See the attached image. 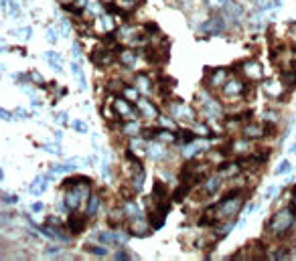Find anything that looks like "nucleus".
Instances as JSON below:
<instances>
[{"mask_svg": "<svg viewBox=\"0 0 296 261\" xmlns=\"http://www.w3.org/2000/svg\"><path fill=\"white\" fill-rule=\"evenodd\" d=\"M294 225H296V211L292 206H286V208H282V211L272 215V219L266 225V231L274 237H284Z\"/></svg>", "mask_w": 296, "mask_h": 261, "instance_id": "obj_1", "label": "nucleus"}, {"mask_svg": "<svg viewBox=\"0 0 296 261\" xmlns=\"http://www.w3.org/2000/svg\"><path fill=\"white\" fill-rule=\"evenodd\" d=\"M245 91H248V85H245L241 79H237V77H233V79H227L225 81V85H223V97L225 99H239Z\"/></svg>", "mask_w": 296, "mask_h": 261, "instance_id": "obj_2", "label": "nucleus"}, {"mask_svg": "<svg viewBox=\"0 0 296 261\" xmlns=\"http://www.w3.org/2000/svg\"><path fill=\"white\" fill-rule=\"evenodd\" d=\"M114 61V55H112V51L102 47V49H95L93 53H91V63L95 67H108L110 63Z\"/></svg>", "mask_w": 296, "mask_h": 261, "instance_id": "obj_3", "label": "nucleus"}, {"mask_svg": "<svg viewBox=\"0 0 296 261\" xmlns=\"http://www.w3.org/2000/svg\"><path fill=\"white\" fill-rule=\"evenodd\" d=\"M241 71L250 81H260L262 79V65L258 61H245L241 63Z\"/></svg>", "mask_w": 296, "mask_h": 261, "instance_id": "obj_4", "label": "nucleus"}, {"mask_svg": "<svg viewBox=\"0 0 296 261\" xmlns=\"http://www.w3.org/2000/svg\"><path fill=\"white\" fill-rule=\"evenodd\" d=\"M221 9H223V13L227 15V19H229L231 23H239L241 17H243V9H241V5L233 3V0H225V5H223Z\"/></svg>", "mask_w": 296, "mask_h": 261, "instance_id": "obj_5", "label": "nucleus"}, {"mask_svg": "<svg viewBox=\"0 0 296 261\" xmlns=\"http://www.w3.org/2000/svg\"><path fill=\"white\" fill-rule=\"evenodd\" d=\"M243 132V138H248V140H260L266 136V126H260V124H243L241 128Z\"/></svg>", "mask_w": 296, "mask_h": 261, "instance_id": "obj_6", "label": "nucleus"}, {"mask_svg": "<svg viewBox=\"0 0 296 261\" xmlns=\"http://www.w3.org/2000/svg\"><path fill=\"white\" fill-rule=\"evenodd\" d=\"M223 29H225V23L219 15H213L205 25H201V31L207 33V35H219Z\"/></svg>", "mask_w": 296, "mask_h": 261, "instance_id": "obj_7", "label": "nucleus"}, {"mask_svg": "<svg viewBox=\"0 0 296 261\" xmlns=\"http://www.w3.org/2000/svg\"><path fill=\"white\" fill-rule=\"evenodd\" d=\"M85 217H81L79 213H71V217H69V221H67V227H69V231L73 233V235H79L83 229H85Z\"/></svg>", "mask_w": 296, "mask_h": 261, "instance_id": "obj_8", "label": "nucleus"}, {"mask_svg": "<svg viewBox=\"0 0 296 261\" xmlns=\"http://www.w3.org/2000/svg\"><path fill=\"white\" fill-rule=\"evenodd\" d=\"M225 81H227V71L219 67V69H215V71H213V75H211L205 83H207L211 89H215V87H223V85H225Z\"/></svg>", "mask_w": 296, "mask_h": 261, "instance_id": "obj_9", "label": "nucleus"}, {"mask_svg": "<svg viewBox=\"0 0 296 261\" xmlns=\"http://www.w3.org/2000/svg\"><path fill=\"white\" fill-rule=\"evenodd\" d=\"M169 198V188H167V184L165 182H161V180H157L155 182V188H153V200L155 202H165Z\"/></svg>", "mask_w": 296, "mask_h": 261, "instance_id": "obj_10", "label": "nucleus"}, {"mask_svg": "<svg viewBox=\"0 0 296 261\" xmlns=\"http://www.w3.org/2000/svg\"><path fill=\"white\" fill-rule=\"evenodd\" d=\"M173 87H175V79H173V77H161V79L157 81V89H159V93H161L163 97H169L171 91H173Z\"/></svg>", "mask_w": 296, "mask_h": 261, "instance_id": "obj_11", "label": "nucleus"}, {"mask_svg": "<svg viewBox=\"0 0 296 261\" xmlns=\"http://www.w3.org/2000/svg\"><path fill=\"white\" fill-rule=\"evenodd\" d=\"M146 225H148V223H142V221H132V223L128 225V233H130V235H136V237H144V235L151 233V229H148Z\"/></svg>", "mask_w": 296, "mask_h": 261, "instance_id": "obj_12", "label": "nucleus"}, {"mask_svg": "<svg viewBox=\"0 0 296 261\" xmlns=\"http://www.w3.org/2000/svg\"><path fill=\"white\" fill-rule=\"evenodd\" d=\"M282 81H276V79H268L266 83H264V89H266V95H270V97H278V95H282Z\"/></svg>", "mask_w": 296, "mask_h": 261, "instance_id": "obj_13", "label": "nucleus"}, {"mask_svg": "<svg viewBox=\"0 0 296 261\" xmlns=\"http://www.w3.org/2000/svg\"><path fill=\"white\" fill-rule=\"evenodd\" d=\"M282 85L288 87V89H294L296 87V67H290L286 71H282V77H280Z\"/></svg>", "mask_w": 296, "mask_h": 261, "instance_id": "obj_14", "label": "nucleus"}, {"mask_svg": "<svg viewBox=\"0 0 296 261\" xmlns=\"http://www.w3.org/2000/svg\"><path fill=\"white\" fill-rule=\"evenodd\" d=\"M221 186V176H209L207 180H205V194H215L217 192V188Z\"/></svg>", "mask_w": 296, "mask_h": 261, "instance_id": "obj_15", "label": "nucleus"}, {"mask_svg": "<svg viewBox=\"0 0 296 261\" xmlns=\"http://www.w3.org/2000/svg\"><path fill=\"white\" fill-rule=\"evenodd\" d=\"M114 110H116L120 116H132V112H134V108L130 106V103H126L124 99H116V101H114Z\"/></svg>", "mask_w": 296, "mask_h": 261, "instance_id": "obj_16", "label": "nucleus"}, {"mask_svg": "<svg viewBox=\"0 0 296 261\" xmlns=\"http://www.w3.org/2000/svg\"><path fill=\"white\" fill-rule=\"evenodd\" d=\"M191 188H193V184H191V182H183V180H181V186H179V188L173 192V200L181 202V200H183V198L189 194V190H191Z\"/></svg>", "mask_w": 296, "mask_h": 261, "instance_id": "obj_17", "label": "nucleus"}, {"mask_svg": "<svg viewBox=\"0 0 296 261\" xmlns=\"http://www.w3.org/2000/svg\"><path fill=\"white\" fill-rule=\"evenodd\" d=\"M100 204H102V198L100 196H89V206H87V215L91 217V215H95L97 211H100Z\"/></svg>", "mask_w": 296, "mask_h": 261, "instance_id": "obj_18", "label": "nucleus"}, {"mask_svg": "<svg viewBox=\"0 0 296 261\" xmlns=\"http://www.w3.org/2000/svg\"><path fill=\"white\" fill-rule=\"evenodd\" d=\"M47 180H49L47 176H43V178H37V180H35L33 184H31V192L39 196V194H41V192L45 190V186H47Z\"/></svg>", "mask_w": 296, "mask_h": 261, "instance_id": "obj_19", "label": "nucleus"}, {"mask_svg": "<svg viewBox=\"0 0 296 261\" xmlns=\"http://www.w3.org/2000/svg\"><path fill=\"white\" fill-rule=\"evenodd\" d=\"M256 7L260 11H268V9H274V7H280V0H254Z\"/></svg>", "mask_w": 296, "mask_h": 261, "instance_id": "obj_20", "label": "nucleus"}, {"mask_svg": "<svg viewBox=\"0 0 296 261\" xmlns=\"http://www.w3.org/2000/svg\"><path fill=\"white\" fill-rule=\"evenodd\" d=\"M120 55H122L120 59H122V63H124V65H128V67H132V65H134V59H136V57H134L132 51H122Z\"/></svg>", "mask_w": 296, "mask_h": 261, "instance_id": "obj_21", "label": "nucleus"}, {"mask_svg": "<svg viewBox=\"0 0 296 261\" xmlns=\"http://www.w3.org/2000/svg\"><path fill=\"white\" fill-rule=\"evenodd\" d=\"M47 59L51 61V67H53L55 71H59V69H61V65H59V61H61V59H59V55H57V53H53V51H49V53H47Z\"/></svg>", "mask_w": 296, "mask_h": 261, "instance_id": "obj_22", "label": "nucleus"}, {"mask_svg": "<svg viewBox=\"0 0 296 261\" xmlns=\"http://www.w3.org/2000/svg\"><path fill=\"white\" fill-rule=\"evenodd\" d=\"M290 162L288 160H282L280 164H278V168H276V174H286V172H290Z\"/></svg>", "mask_w": 296, "mask_h": 261, "instance_id": "obj_23", "label": "nucleus"}, {"mask_svg": "<svg viewBox=\"0 0 296 261\" xmlns=\"http://www.w3.org/2000/svg\"><path fill=\"white\" fill-rule=\"evenodd\" d=\"M144 29H146V33H151V35L161 33V27H159V25H155V23H146V25H144Z\"/></svg>", "mask_w": 296, "mask_h": 261, "instance_id": "obj_24", "label": "nucleus"}, {"mask_svg": "<svg viewBox=\"0 0 296 261\" xmlns=\"http://www.w3.org/2000/svg\"><path fill=\"white\" fill-rule=\"evenodd\" d=\"M85 249H87V251H91L93 255H106V249H102V247H95V245H89V243L85 245Z\"/></svg>", "mask_w": 296, "mask_h": 261, "instance_id": "obj_25", "label": "nucleus"}, {"mask_svg": "<svg viewBox=\"0 0 296 261\" xmlns=\"http://www.w3.org/2000/svg\"><path fill=\"white\" fill-rule=\"evenodd\" d=\"M122 93L126 95V99H128V97H130L132 101H136V99H138V91H136V89H128V87H124V91H122Z\"/></svg>", "mask_w": 296, "mask_h": 261, "instance_id": "obj_26", "label": "nucleus"}, {"mask_svg": "<svg viewBox=\"0 0 296 261\" xmlns=\"http://www.w3.org/2000/svg\"><path fill=\"white\" fill-rule=\"evenodd\" d=\"M124 132H126V134H130V136H136L140 130H138V124H126Z\"/></svg>", "mask_w": 296, "mask_h": 261, "instance_id": "obj_27", "label": "nucleus"}, {"mask_svg": "<svg viewBox=\"0 0 296 261\" xmlns=\"http://www.w3.org/2000/svg\"><path fill=\"white\" fill-rule=\"evenodd\" d=\"M73 128L77 130V132H87V126H85V122H73Z\"/></svg>", "mask_w": 296, "mask_h": 261, "instance_id": "obj_28", "label": "nucleus"}, {"mask_svg": "<svg viewBox=\"0 0 296 261\" xmlns=\"http://www.w3.org/2000/svg\"><path fill=\"white\" fill-rule=\"evenodd\" d=\"M276 192H278V186H270L268 190H266V198L270 200V198H274L276 196Z\"/></svg>", "mask_w": 296, "mask_h": 261, "instance_id": "obj_29", "label": "nucleus"}, {"mask_svg": "<svg viewBox=\"0 0 296 261\" xmlns=\"http://www.w3.org/2000/svg\"><path fill=\"white\" fill-rule=\"evenodd\" d=\"M31 77H33V81L35 83H39V85H43V77L37 73V71H31Z\"/></svg>", "mask_w": 296, "mask_h": 261, "instance_id": "obj_30", "label": "nucleus"}, {"mask_svg": "<svg viewBox=\"0 0 296 261\" xmlns=\"http://www.w3.org/2000/svg\"><path fill=\"white\" fill-rule=\"evenodd\" d=\"M290 37H292V41L296 43V23L290 25Z\"/></svg>", "mask_w": 296, "mask_h": 261, "instance_id": "obj_31", "label": "nucleus"}, {"mask_svg": "<svg viewBox=\"0 0 296 261\" xmlns=\"http://www.w3.org/2000/svg\"><path fill=\"white\" fill-rule=\"evenodd\" d=\"M114 259H118V261H124V259H128V255L120 251V253H116V257H114Z\"/></svg>", "mask_w": 296, "mask_h": 261, "instance_id": "obj_32", "label": "nucleus"}, {"mask_svg": "<svg viewBox=\"0 0 296 261\" xmlns=\"http://www.w3.org/2000/svg\"><path fill=\"white\" fill-rule=\"evenodd\" d=\"M79 53H81V47H79V45H77V43H75V45H73V55H75V57H77V55H79Z\"/></svg>", "mask_w": 296, "mask_h": 261, "instance_id": "obj_33", "label": "nucleus"}, {"mask_svg": "<svg viewBox=\"0 0 296 261\" xmlns=\"http://www.w3.org/2000/svg\"><path fill=\"white\" fill-rule=\"evenodd\" d=\"M41 208H43V204H41V202H37V204H33V211H35V213H39V211H41Z\"/></svg>", "mask_w": 296, "mask_h": 261, "instance_id": "obj_34", "label": "nucleus"}, {"mask_svg": "<svg viewBox=\"0 0 296 261\" xmlns=\"http://www.w3.org/2000/svg\"><path fill=\"white\" fill-rule=\"evenodd\" d=\"M0 116H3V118H5V120H11V116H9V114H7V110H0Z\"/></svg>", "mask_w": 296, "mask_h": 261, "instance_id": "obj_35", "label": "nucleus"}, {"mask_svg": "<svg viewBox=\"0 0 296 261\" xmlns=\"http://www.w3.org/2000/svg\"><path fill=\"white\" fill-rule=\"evenodd\" d=\"M47 35H49V39H51V41H55V33H53V29H49Z\"/></svg>", "mask_w": 296, "mask_h": 261, "instance_id": "obj_36", "label": "nucleus"}, {"mask_svg": "<svg viewBox=\"0 0 296 261\" xmlns=\"http://www.w3.org/2000/svg\"><path fill=\"white\" fill-rule=\"evenodd\" d=\"M290 152H292V154H296V142L292 144V148H290Z\"/></svg>", "mask_w": 296, "mask_h": 261, "instance_id": "obj_37", "label": "nucleus"}, {"mask_svg": "<svg viewBox=\"0 0 296 261\" xmlns=\"http://www.w3.org/2000/svg\"><path fill=\"white\" fill-rule=\"evenodd\" d=\"M0 180H3V168H0Z\"/></svg>", "mask_w": 296, "mask_h": 261, "instance_id": "obj_38", "label": "nucleus"}]
</instances>
